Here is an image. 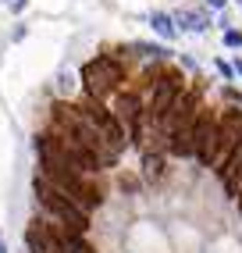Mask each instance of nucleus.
Returning a JSON list of instances; mask_svg holds the SVG:
<instances>
[{"instance_id":"obj_11","label":"nucleus","mask_w":242,"mask_h":253,"mask_svg":"<svg viewBox=\"0 0 242 253\" xmlns=\"http://www.w3.org/2000/svg\"><path fill=\"white\" fill-rule=\"evenodd\" d=\"M132 50H135L139 57H167L164 46H150V43H132Z\"/></svg>"},{"instance_id":"obj_6","label":"nucleus","mask_w":242,"mask_h":253,"mask_svg":"<svg viewBox=\"0 0 242 253\" xmlns=\"http://www.w3.org/2000/svg\"><path fill=\"white\" fill-rule=\"evenodd\" d=\"M193 143H196V161L214 164L217 161V118L210 111H200L193 125Z\"/></svg>"},{"instance_id":"obj_17","label":"nucleus","mask_w":242,"mask_h":253,"mask_svg":"<svg viewBox=\"0 0 242 253\" xmlns=\"http://www.w3.org/2000/svg\"><path fill=\"white\" fill-rule=\"evenodd\" d=\"M0 253H7V250H4V243H0Z\"/></svg>"},{"instance_id":"obj_15","label":"nucleus","mask_w":242,"mask_h":253,"mask_svg":"<svg viewBox=\"0 0 242 253\" xmlns=\"http://www.w3.org/2000/svg\"><path fill=\"white\" fill-rule=\"evenodd\" d=\"M235 72H239V75H242V61H235Z\"/></svg>"},{"instance_id":"obj_5","label":"nucleus","mask_w":242,"mask_h":253,"mask_svg":"<svg viewBox=\"0 0 242 253\" xmlns=\"http://www.w3.org/2000/svg\"><path fill=\"white\" fill-rule=\"evenodd\" d=\"M79 111H82V118H85V122H89V125H93V128H96L114 150L125 146V125L118 122V114H114V111H107V107H103L100 100H93V96H85V104H82Z\"/></svg>"},{"instance_id":"obj_4","label":"nucleus","mask_w":242,"mask_h":253,"mask_svg":"<svg viewBox=\"0 0 242 253\" xmlns=\"http://www.w3.org/2000/svg\"><path fill=\"white\" fill-rule=\"evenodd\" d=\"M25 246H29V253H72L64 243V228L57 221H46V217H32L29 221Z\"/></svg>"},{"instance_id":"obj_16","label":"nucleus","mask_w":242,"mask_h":253,"mask_svg":"<svg viewBox=\"0 0 242 253\" xmlns=\"http://www.w3.org/2000/svg\"><path fill=\"white\" fill-rule=\"evenodd\" d=\"M235 200H239V214H242V193H239V196H235Z\"/></svg>"},{"instance_id":"obj_10","label":"nucleus","mask_w":242,"mask_h":253,"mask_svg":"<svg viewBox=\"0 0 242 253\" xmlns=\"http://www.w3.org/2000/svg\"><path fill=\"white\" fill-rule=\"evenodd\" d=\"M61 228H64V225H61ZM64 243H68V250H72V253H96L79 232H68V228H64Z\"/></svg>"},{"instance_id":"obj_7","label":"nucleus","mask_w":242,"mask_h":253,"mask_svg":"<svg viewBox=\"0 0 242 253\" xmlns=\"http://www.w3.org/2000/svg\"><path fill=\"white\" fill-rule=\"evenodd\" d=\"M221 178H224V185H228V193H242V143L232 150V157L224 161V168H221Z\"/></svg>"},{"instance_id":"obj_12","label":"nucleus","mask_w":242,"mask_h":253,"mask_svg":"<svg viewBox=\"0 0 242 253\" xmlns=\"http://www.w3.org/2000/svg\"><path fill=\"white\" fill-rule=\"evenodd\" d=\"M143 164H146V175H150V178H161V157H153V154H150Z\"/></svg>"},{"instance_id":"obj_3","label":"nucleus","mask_w":242,"mask_h":253,"mask_svg":"<svg viewBox=\"0 0 242 253\" xmlns=\"http://www.w3.org/2000/svg\"><path fill=\"white\" fill-rule=\"evenodd\" d=\"M121 82H125V68H121L118 57H111V54H100L82 68V86L93 100H103V96L118 93Z\"/></svg>"},{"instance_id":"obj_2","label":"nucleus","mask_w":242,"mask_h":253,"mask_svg":"<svg viewBox=\"0 0 242 253\" xmlns=\"http://www.w3.org/2000/svg\"><path fill=\"white\" fill-rule=\"evenodd\" d=\"M32 189H36V200H40V207H43L50 217H54L57 225H64L68 232H79V235H82L85 228H89V214H85V211L75 204L72 196H64V193L57 189V185H50L43 175H36Z\"/></svg>"},{"instance_id":"obj_13","label":"nucleus","mask_w":242,"mask_h":253,"mask_svg":"<svg viewBox=\"0 0 242 253\" xmlns=\"http://www.w3.org/2000/svg\"><path fill=\"white\" fill-rule=\"evenodd\" d=\"M224 43H228V46H242V32L228 29V32H224Z\"/></svg>"},{"instance_id":"obj_9","label":"nucleus","mask_w":242,"mask_h":253,"mask_svg":"<svg viewBox=\"0 0 242 253\" xmlns=\"http://www.w3.org/2000/svg\"><path fill=\"white\" fill-rule=\"evenodd\" d=\"M150 25L157 29L164 40H175V32H178V29H175V18H171V14H164V11H153V14H150Z\"/></svg>"},{"instance_id":"obj_8","label":"nucleus","mask_w":242,"mask_h":253,"mask_svg":"<svg viewBox=\"0 0 242 253\" xmlns=\"http://www.w3.org/2000/svg\"><path fill=\"white\" fill-rule=\"evenodd\" d=\"M175 22H178L182 29H193V32H203L206 25H210V22H206V14H200V11H178Z\"/></svg>"},{"instance_id":"obj_18","label":"nucleus","mask_w":242,"mask_h":253,"mask_svg":"<svg viewBox=\"0 0 242 253\" xmlns=\"http://www.w3.org/2000/svg\"><path fill=\"white\" fill-rule=\"evenodd\" d=\"M239 4H242V0H239Z\"/></svg>"},{"instance_id":"obj_14","label":"nucleus","mask_w":242,"mask_h":253,"mask_svg":"<svg viewBox=\"0 0 242 253\" xmlns=\"http://www.w3.org/2000/svg\"><path fill=\"white\" fill-rule=\"evenodd\" d=\"M206 4H210V7H224V0H206Z\"/></svg>"},{"instance_id":"obj_1","label":"nucleus","mask_w":242,"mask_h":253,"mask_svg":"<svg viewBox=\"0 0 242 253\" xmlns=\"http://www.w3.org/2000/svg\"><path fill=\"white\" fill-rule=\"evenodd\" d=\"M36 154H40L43 178H46L50 185H57L64 196H72L85 214L100 207V200H103L100 185L85 175V171H79L72 161H68V154L61 150V139H57V136H40V139H36Z\"/></svg>"}]
</instances>
